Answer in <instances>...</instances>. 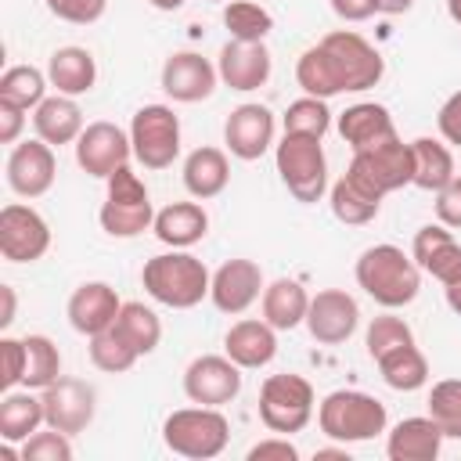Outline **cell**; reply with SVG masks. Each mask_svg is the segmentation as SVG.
<instances>
[{
	"label": "cell",
	"mask_w": 461,
	"mask_h": 461,
	"mask_svg": "<svg viewBox=\"0 0 461 461\" xmlns=\"http://www.w3.org/2000/svg\"><path fill=\"white\" fill-rule=\"evenodd\" d=\"M385 76L382 54L353 29H335L321 43L306 47L295 61V83L310 97H335V94H360L378 86Z\"/></svg>",
	"instance_id": "cell-1"
},
{
	"label": "cell",
	"mask_w": 461,
	"mask_h": 461,
	"mask_svg": "<svg viewBox=\"0 0 461 461\" xmlns=\"http://www.w3.org/2000/svg\"><path fill=\"white\" fill-rule=\"evenodd\" d=\"M353 274H357V285L385 310H400L414 303L421 292V267L414 263V256H407L400 245H389V241L364 249Z\"/></svg>",
	"instance_id": "cell-2"
},
{
	"label": "cell",
	"mask_w": 461,
	"mask_h": 461,
	"mask_svg": "<svg viewBox=\"0 0 461 461\" xmlns=\"http://www.w3.org/2000/svg\"><path fill=\"white\" fill-rule=\"evenodd\" d=\"M140 285L155 303H162L169 310H191L209 295L212 274L187 249H173V252H158L144 263Z\"/></svg>",
	"instance_id": "cell-3"
},
{
	"label": "cell",
	"mask_w": 461,
	"mask_h": 461,
	"mask_svg": "<svg viewBox=\"0 0 461 461\" xmlns=\"http://www.w3.org/2000/svg\"><path fill=\"white\" fill-rule=\"evenodd\" d=\"M317 425L335 443H367L385 432V403L360 389H335L317 403Z\"/></svg>",
	"instance_id": "cell-4"
},
{
	"label": "cell",
	"mask_w": 461,
	"mask_h": 461,
	"mask_svg": "<svg viewBox=\"0 0 461 461\" xmlns=\"http://www.w3.org/2000/svg\"><path fill=\"white\" fill-rule=\"evenodd\" d=\"M230 439V421L223 418L220 407H180L162 421V443L191 461H209L227 450Z\"/></svg>",
	"instance_id": "cell-5"
},
{
	"label": "cell",
	"mask_w": 461,
	"mask_h": 461,
	"mask_svg": "<svg viewBox=\"0 0 461 461\" xmlns=\"http://www.w3.org/2000/svg\"><path fill=\"white\" fill-rule=\"evenodd\" d=\"M274 166L281 173V184L292 191L295 202L313 205L328 191V158L321 148V137L306 133H285L281 144H274Z\"/></svg>",
	"instance_id": "cell-6"
},
{
	"label": "cell",
	"mask_w": 461,
	"mask_h": 461,
	"mask_svg": "<svg viewBox=\"0 0 461 461\" xmlns=\"http://www.w3.org/2000/svg\"><path fill=\"white\" fill-rule=\"evenodd\" d=\"M317 411V396H313V385L303 378V375H267L263 385H259V421L277 432V436H292V432H303L310 425Z\"/></svg>",
	"instance_id": "cell-7"
},
{
	"label": "cell",
	"mask_w": 461,
	"mask_h": 461,
	"mask_svg": "<svg viewBox=\"0 0 461 461\" xmlns=\"http://www.w3.org/2000/svg\"><path fill=\"white\" fill-rule=\"evenodd\" d=\"M346 176H353L364 191L385 198L400 187H407L414 180V155H411V144H403L400 137H389L375 148H364V151H353L349 166H346Z\"/></svg>",
	"instance_id": "cell-8"
},
{
	"label": "cell",
	"mask_w": 461,
	"mask_h": 461,
	"mask_svg": "<svg viewBox=\"0 0 461 461\" xmlns=\"http://www.w3.org/2000/svg\"><path fill=\"white\" fill-rule=\"evenodd\" d=\"M133 158L144 169H169L180 155V119L169 104H144L130 119Z\"/></svg>",
	"instance_id": "cell-9"
},
{
	"label": "cell",
	"mask_w": 461,
	"mask_h": 461,
	"mask_svg": "<svg viewBox=\"0 0 461 461\" xmlns=\"http://www.w3.org/2000/svg\"><path fill=\"white\" fill-rule=\"evenodd\" d=\"M43 418L50 429L65 432V436H79L90 429L94 414H97V389L83 378H68L61 375L58 382H50L43 393Z\"/></svg>",
	"instance_id": "cell-10"
},
{
	"label": "cell",
	"mask_w": 461,
	"mask_h": 461,
	"mask_svg": "<svg viewBox=\"0 0 461 461\" xmlns=\"http://www.w3.org/2000/svg\"><path fill=\"white\" fill-rule=\"evenodd\" d=\"M72 148H76L79 169H83L86 176H97V180H108L115 169L130 166V158H133L130 133L119 130V126L108 122V119L86 122V130L79 133V140H76Z\"/></svg>",
	"instance_id": "cell-11"
},
{
	"label": "cell",
	"mask_w": 461,
	"mask_h": 461,
	"mask_svg": "<svg viewBox=\"0 0 461 461\" xmlns=\"http://www.w3.org/2000/svg\"><path fill=\"white\" fill-rule=\"evenodd\" d=\"M50 249V227L47 220L22 202H11L0 209V256L7 263H36Z\"/></svg>",
	"instance_id": "cell-12"
},
{
	"label": "cell",
	"mask_w": 461,
	"mask_h": 461,
	"mask_svg": "<svg viewBox=\"0 0 461 461\" xmlns=\"http://www.w3.org/2000/svg\"><path fill=\"white\" fill-rule=\"evenodd\" d=\"M241 393V367L223 353L194 357L184 371V396L202 407H223Z\"/></svg>",
	"instance_id": "cell-13"
},
{
	"label": "cell",
	"mask_w": 461,
	"mask_h": 461,
	"mask_svg": "<svg viewBox=\"0 0 461 461\" xmlns=\"http://www.w3.org/2000/svg\"><path fill=\"white\" fill-rule=\"evenodd\" d=\"M274 112L267 108V104H259V101H245V104H238L230 115H227V122H223V144H227V151L234 155V158H241V162H256V158H263L267 151H270V144H274Z\"/></svg>",
	"instance_id": "cell-14"
},
{
	"label": "cell",
	"mask_w": 461,
	"mask_h": 461,
	"mask_svg": "<svg viewBox=\"0 0 461 461\" xmlns=\"http://www.w3.org/2000/svg\"><path fill=\"white\" fill-rule=\"evenodd\" d=\"M303 324L321 346H342L360 324V306L342 288H321L317 295H310V310Z\"/></svg>",
	"instance_id": "cell-15"
},
{
	"label": "cell",
	"mask_w": 461,
	"mask_h": 461,
	"mask_svg": "<svg viewBox=\"0 0 461 461\" xmlns=\"http://www.w3.org/2000/svg\"><path fill=\"white\" fill-rule=\"evenodd\" d=\"M158 83H162L166 97H173L176 104H198V101L212 97V90L220 83V72L209 58H202L194 50H176V54L166 58Z\"/></svg>",
	"instance_id": "cell-16"
},
{
	"label": "cell",
	"mask_w": 461,
	"mask_h": 461,
	"mask_svg": "<svg viewBox=\"0 0 461 461\" xmlns=\"http://www.w3.org/2000/svg\"><path fill=\"white\" fill-rule=\"evenodd\" d=\"M58 176V158L47 140H22L7 155V187L22 198H40L54 187Z\"/></svg>",
	"instance_id": "cell-17"
},
{
	"label": "cell",
	"mask_w": 461,
	"mask_h": 461,
	"mask_svg": "<svg viewBox=\"0 0 461 461\" xmlns=\"http://www.w3.org/2000/svg\"><path fill=\"white\" fill-rule=\"evenodd\" d=\"M263 270H259V263L256 259H227V263H220L216 267V274H212V285H209V299H212V306L220 310V313H230V317H238V313H245L259 295H263Z\"/></svg>",
	"instance_id": "cell-18"
},
{
	"label": "cell",
	"mask_w": 461,
	"mask_h": 461,
	"mask_svg": "<svg viewBox=\"0 0 461 461\" xmlns=\"http://www.w3.org/2000/svg\"><path fill=\"white\" fill-rule=\"evenodd\" d=\"M270 50L267 43H245V40H227L220 47V58H216V72H220V83L238 90V94H249V90H259L267 79H270Z\"/></svg>",
	"instance_id": "cell-19"
},
{
	"label": "cell",
	"mask_w": 461,
	"mask_h": 461,
	"mask_svg": "<svg viewBox=\"0 0 461 461\" xmlns=\"http://www.w3.org/2000/svg\"><path fill=\"white\" fill-rule=\"evenodd\" d=\"M119 310H122V299H119V292L108 281H83L68 295V306H65L72 331H79L86 339L104 331V328H112Z\"/></svg>",
	"instance_id": "cell-20"
},
{
	"label": "cell",
	"mask_w": 461,
	"mask_h": 461,
	"mask_svg": "<svg viewBox=\"0 0 461 461\" xmlns=\"http://www.w3.org/2000/svg\"><path fill=\"white\" fill-rule=\"evenodd\" d=\"M411 256H414V263H418L425 274H432L443 288L454 285V281H461V245L454 241L450 227H443V223H425V227H418V234H414V241H411Z\"/></svg>",
	"instance_id": "cell-21"
},
{
	"label": "cell",
	"mask_w": 461,
	"mask_h": 461,
	"mask_svg": "<svg viewBox=\"0 0 461 461\" xmlns=\"http://www.w3.org/2000/svg\"><path fill=\"white\" fill-rule=\"evenodd\" d=\"M223 353L241 367V371H259L277 357V328H270L263 317L238 321L223 335Z\"/></svg>",
	"instance_id": "cell-22"
},
{
	"label": "cell",
	"mask_w": 461,
	"mask_h": 461,
	"mask_svg": "<svg viewBox=\"0 0 461 461\" xmlns=\"http://www.w3.org/2000/svg\"><path fill=\"white\" fill-rule=\"evenodd\" d=\"M443 439L447 436L432 414H414V418H403L389 429L385 454H389V461H436Z\"/></svg>",
	"instance_id": "cell-23"
},
{
	"label": "cell",
	"mask_w": 461,
	"mask_h": 461,
	"mask_svg": "<svg viewBox=\"0 0 461 461\" xmlns=\"http://www.w3.org/2000/svg\"><path fill=\"white\" fill-rule=\"evenodd\" d=\"M339 137L353 148V151H364V148H375L389 137H400L396 133V122L389 115L385 104H375V101H357L349 104L342 115H339Z\"/></svg>",
	"instance_id": "cell-24"
},
{
	"label": "cell",
	"mask_w": 461,
	"mask_h": 461,
	"mask_svg": "<svg viewBox=\"0 0 461 461\" xmlns=\"http://www.w3.org/2000/svg\"><path fill=\"white\" fill-rule=\"evenodd\" d=\"M32 130H36V137L47 140L50 148L76 144L79 133L86 130V122H83V108L76 104V97L50 94V97H43V101L32 108Z\"/></svg>",
	"instance_id": "cell-25"
},
{
	"label": "cell",
	"mask_w": 461,
	"mask_h": 461,
	"mask_svg": "<svg viewBox=\"0 0 461 461\" xmlns=\"http://www.w3.org/2000/svg\"><path fill=\"white\" fill-rule=\"evenodd\" d=\"M180 176H184L187 194L198 198V202H209V198L223 194L227 184H230L227 151H223V148H212V144L194 148V151L184 158V173H180Z\"/></svg>",
	"instance_id": "cell-26"
},
{
	"label": "cell",
	"mask_w": 461,
	"mask_h": 461,
	"mask_svg": "<svg viewBox=\"0 0 461 461\" xmlns=\"http://www.w3.org/2000/svg\"><path fill=\"white\" fill-rule=\"evenodd\" d=\"M151 230L169 249H191L209 234V212L198 202H169L155 212Z\"/></svg>",
	"instance_id": "cell-27"
},
{
	"label": "cell",
	"mask_w": 461,
	"mask_h": 461,
	"mask_svg": "<svg viewBox=\"0 0 461 461\" xmlns=\"http://www.w3.org/2000/svg\"><path fill=\"white\" fill-rule=\"evenodd\" d=\"M47 79L65 97H83L97 83V61L86 47H58L47 61Z\"/></svg>",
	"instance_id": "cell-28"
},
{
	"label": "cell",
	"mask_w": 461,
	"mask_h": 461,
	"mask_svg": "<svg viewBox=\"0 0 461 461\" xmlns=\"http://www.w3.org/2000/svg\"><path fill=\"white\" fill-rule=\"evenodd\" d=\"M259 306H263V321L277 331H292L306 321V310H310V295L306 288L295 281V277H277L263 288L259 295Z\"/></svg>",
	"instance_id": "cell-29"
},
{
	"label": "cell",
	"mask_w": 461,
	"mask_h": 461,
	"mask_svg": "<svg viewBox=\"0 0 461 461\" xmlns=\"http://www.w3.org/2000/svg\"><path fill=\"white\" fill-rule=\"evenodd\" d=\"M40 425H47L43 396H36V389H7L0 400V439L25 443Z\"/></svg>",
	"instance_id": "cell-30"
},
{
	"label": "cell",
	"mask_w": 461,
	"mask_h": 461,
	"mask_svg": "<svg viewBox=\"0 0 461 461\" xmlns=\"http://www.w3.org/2000/svg\"><path fill=\"white\" fill-rule=\"evenodd\" d=\"M411 155H414V187L421 191H439L447 187L457 173H454V155L443 140H432V137H414L411 140Z\"/></svg>",
	"instance_id": "cell-31"
},
{
	"label": "cell",
	"mask_w": 461,
	"mask_h": 461,
	"mask_svg": "<svg viewBox=\"0 0 461 461\" xmlns=\"http://www.w3.org/2000/svg\"><path fill=\"white\" fill-rule=\"evenodd\" d=\"M375 364H378L382 382H385L389 389H396V393H418V389L429 382V360H425V353H421L414 342H407V346H400V349H389V353L378 357Z\"/></svg>",
	"instance_id": "cell-32"
},
{
	"label": "cell",
	"mask_w": 461,
	"mask_h": 461,
	"mask_svg": "<svg viewBox=\"0 0 461 461\" xmlns=\"http://www.w3.org/2000/svg\"><path fill=\"white\" fill-rule=\"evenodd\" d=\"M328 205H331V216H335L339 223L364 227V223H371V220L378 216L382 198H378V194H371V191H364L353 176H346V173H342V176L331 184V191H328Z\"/></svg>",
	"instance_id": "cell-33"
},
{
	"label": "cell",
	"mask_w": 461,
	"mask_h": 461,
	"mask_svg": "<svg viewBox=\"0 0 461 461\" xmlns=\"http://www.w3.org/2000/svg\"><path fill=\"white\" fill-rule=\"evenodd\" d=\"M115 331H119L140 357L155 353L158 342H162V321H158V313H155L151 306H144V303H122V310H119V317H115Z\"/></svg>",
	"instance_id": "cell-34"
},
{
	"label": "cell",
	"mask_w": 461,
	"mask_h": 461,
	"mask_svg": "<svg viewBox=\"0 0 461 461\" xmlns=\"http://www.w3.org/2000/svg\"><path fill=\"white\" fill-rule=\"evenodd\" d=\"M97 220H101V230L108 238H137V234L151 230L155 209H151V202H112V198H104Z\"/></svg>",
	"instance_id": "cell-35"
},
{
	"label": "cell",
	"mask_w": 461,
	"mask_h": 461,
	"mask_svg": "<svg viewBox=\"0 0 461 461\" xmlns=\"http://www.w3.org/2000/svg\"><path fill=\"white\" fill-rule=\"evenodd\" d=\"M61 378V353L47 335H25V375L22 385L43 393L50 382Z\"/></svg>",
	"instance_id": "cell-36"
},
{
	"label": "cell",
	"mask_w": 461,
	"mask_h": 461,
	"mask_svg": "<svg viewBox=\"0 0 461 461\" xmlns=\"http://www.w3.org/2000/svg\"><path fill=\"white\" fill-rule=\"evenodd\" d=\"M223 25L230 32V40H245V43H263L274 29V14L252 0H227L223 7Z\"/></svg>",
	"instance_id": "cell-37"
},
{
	"label": "cell",
	"mask_w": 461,
	"mask_h": 461,
	"mask_svg": "<svg viewBox=\"0 0 461 461\" xmlns=\"http://www.w3.org/2000/svg\"><path fill=\"white\" fill-rule=\"evenodd\" d=\"M47 72H40L36 65H11L4 76H0V97L4 101H14L22 104L25 112H32L43 97H47Z\"/></svg>",
	"instance_id": "cell-38"
},
{
	"label": "cell",
	"mask_w": 461,
	"mask_h": 461,
	"mask_svg": "<svg viewBox=\"0 0 461 461\" xmlns=\"http://www.w3.org/2000/svg\"><path fill=\"white\" fill-rule=\"evenodd\" d=\"M86 349H90V364L97 371H104V375H122V371H130L140 360V353L115 331V324L104 328V331H97V335H90V346Z\"/></svg>",
	"instance_id": "cell-39"
},
{
	"label": "cell",
	"mask_w": 461,
	"mask_h": 461,
	"mask_svg": "<svg viewBox=\"0 0 461 461\" xmlns=\"http://www.w3.org/2000/svg\"><path fill=\"white\" fill-rule=\"evenodd\" d=\"M281 122H285V133L324 137L328 126H331V108H328L324 97H310V94H306V97H299V101H292V104L285 108Z\"/></svg>",
	"instance_id": "cell-40"
},
{
	"label": "cell",
	"mask_w": 461,
	"mask_h": 461,
	"mask_svg": "<svg viewBox=\"0 0 461 461\" xmlns=\"http://www.w3.org/2000/svg\"><path fill=\"white\" fill-rule=\"evenodd\" d=\"M429 414L447 439H461V378H443L429 393Z\"/></svg>",
	"instance_id": "cell-41"
},
{
	"label": "cell",
	"mask_w": 461,
	"mask_h": 461,
	"mask_svg": "<svg viewBox=\"0 0 461 461\" xmlns=\"http://www.w3.org/2000/svg\"><path fill=\"white\" fill-rule=\"evenodd\" d=\"M407 342H414V331H411V324H407L403 317H396V313H378V317L367 324V331H364V346H367V357H371V360H378V357H385L389 349H400V346H407Z\"/></svg>",
	"instance_id": "cell-42"
},
{
	"label": "cell",
	"mask_w": 461,
	"mask_h": 461,
	"mask_svg": "<svg viewBox=\"0 0 461 461\" xmlns=\"http://www.w3.org/2000/svg\"><path fill=\"white\" fill-rule=\"evenodd\" d=\"M18 457L22 461H72V436H65V432H58V429H36L25 443H22V450H18Z\"/></svg>",
	"instance_id": "cell-43"
},
{
	"label": "cell",
	"mask_w": 461,
	"mask_h": 461,
	"mask_svg": "<svg viewBox=\"0 0 461 461\" xmlns=\"http://www.w3.org/2000/svg\"><path fill=\"white\" fill-rule=\"evenodd\" d=\"M43 4L58 22L68 25H94L108 11V0H43Z\"/></svg>",
	"instance_id": "cell-44"
},
{
	"label": "cell",
	"mask_w": 461,
	"mask_h": 461,
	"mask_svg": "<svg viewBox=\"0 0 461 461\" xmlns=\"http://www.w3.org/2000/svg\"><path fill=\"white\" fill-rule=\"evenodd\" d=\"M22 375H25V339L4 335L0 339V389L7 393L22 385Z\"/></svg>",
	"instance_id": "cell-45"
},
{
	"label": "cell",
	"mask_w": 461,
	"mask_h": 461,
	"mask_svg": "<svg viewBox=\"0 0 461 461\" xmlns=\"http://www.w3.org/2000/svg\"><path fill=\"white\" fill-rule=\"evenodd\" d=\"M108 194L104 198H112V202H151V194H148V184L130 169V166H122V169H115L108 180Z\"/></svg>",
	"instance_id": "cell-46"
},
{
	"label": "cell",
	"mask_w": 461,
	"mask_h": 461,
	"mask_svg": "<svg viewBox=\"0 0 461 461\" xmlns=\"http://www.w3.org/2000/svg\"><path fill=\"white\" fill-rule=\"evenodd\" d=\"M436 220L450 230H461V176L436 191Z\"/></svg>",
	"instance_id": "cell-47"
},
{
	"label": "cell",
	"mask_w": 461,
	"mask_h": 461,
	"mask_svg": "<svg viewBox=\"0 0 461 461\" xmlns=\"http://www.w3.org/2000/svg\"><path fill=\"white\" fill-rule=\"evenodd\" d=\"M436 126H439V137L454 148H461V90L450 94L443 104H439V115H436Z\"/></svg>",
	"instance_id": "cell-48"
},
{
	"label": "cell",
	"mask_w": 461,
	"mask_h": 461,
	"mask_svg": "<svg viewBox=\"0 0 461 461\" xmlns=\"http://www.w3.org/2000/svg\"><path fill=\"white\" fill-rule=\"evenodd\" d=\"M25 115L29 112L22 104L0 97V144H18V137L25 130Z\"/></svg>",
	"instance_id": "cell-49"
},
{
	"label": "cell",
	"mask_w": 461,
	"mask_h": 461,
	"mask_svg": "<svg viewBox=\"0 0 461 461\" xmlns=\"http://www.w3.org/2000/svg\"><path fill=\"white\" fill-rule=\"evenodd\" d=\"M267 457L295 461L299 450H295V443H288V436H270V439H259L256 447H249V461H267Z\"/></svg>",
	"instance_id": "cell-50"
},
{
	"label": "cell",
	"mask_w": 461,
	"mask_h": 461,
	"mask_svg": "<svg viewBox=\"0 0 461 461\" xmlns=\"http://www.w3.org/2000/svg\"><path fill=\"white\" fill-rule=\"evenodd\" d=\"M331 11L342 18V22H367L378 11V0H331Z\"/></svg>",
	"instance_id": "cell-51"
},
{
	"label": "cell",
	"mask_w": 461,
	"mask_h": 461,
	"mask_svg": "<svg viewBox=\"0 0 461 461\" xmlns=\"http://www.w3.org/2000/svg\"><path fill=\"white\" fill-rule=\"evenodd\" d=\"M0 299H4V310H0V328H11V324H14V306H18L14 288H11V285H0Z\"/></svg>",
	"instance_id": "cell-52"
},
{
	"label": "cell",
	"mask_w": 461,
	"mask_h": 461,
	"mask_svg": "<svg viewBox=\"0 0 461 461\" xmlns=\"http://www.w3.org/2000/svg\"><path fill=\"white\" fill-rule=\"evenodd\" d=\"M411 7H414V0H378V11L382 14H403Z\"/></svg>",
	"instance_id": "cell-53"
},
{
	"label": "cell",
	"mask_w": 461,
	"mask_h": 461,
	"mask_svg": "<svg viewBox=\"0 0 461 461\" xmlns=\"http://www.w3.org/2000/svg\"><path fill=\"white\" fill-rule=\"evenodd\" d=\"M443 292H447V306H450V310H454V313L461 317V281H454V285H447Z\"/></svg>",
	"instance_id": "cell-54"
},
{
	"label": "cell",
	"mask_w": 461,
	"mask_h": 461,
	"mask_svg": "<svg viewBox=\"0 0 461 461\" xmlns=\"http://www.w3.org/2000/svg\"><path fill=\"white\" fill-rule=\"evenodd\" d=\"M313 457H317V461H328V457H342V461H349V454H346V443H342V447H324V450H317Z\"/></svg>",
	"instance_id": "cell-55"
},
{
	"label": "cell",
	"mask_w": 461,
	"mask_h": 461,
	"mask_svg": "<svg viewBox=\"0 0 461 461\" xmlns=\"http://www.w3.org/2000/svg\"><path fill=\"white\" fill-rule=\"evenodd\" d=\"M148 4H151L155 11H180L187 0H148Z\"/></svg>",
	"instance_id": "cell-56"
},
{
	"label": "cell",
	"mask_w": 461,
	"mask_h": 461,
	"mask_svg": "<svg viewBox=\"0 0 461 461\" xmlns=\"http://www.w3.org/2000/svg\"><path fill=\"white\" fill-rule=\"evenodd\" d=\"M447 14L454 25H461V0H447Z\"/></svg>",
	"instance_id": "cell-57"
},
{
	"label": "cell",
	"mask_w": 461,
	"mask_h": 461,
	"mask_svg": "<svg viewBox=\"0 0 461 461\" xmlns=\"http://www.w3.org/2000/svg\"><path fill=\"white\" fill-rule=\"evenodd\" d=\"M212 4H227V0H212Z\"/></svg>",
	"instance_id": "cell-58"
}]
</instances>
